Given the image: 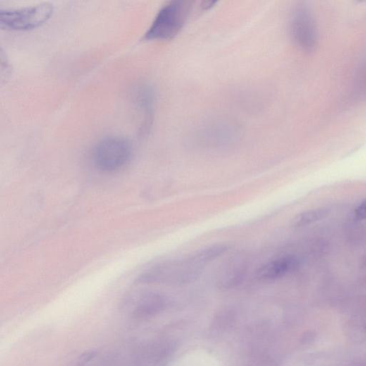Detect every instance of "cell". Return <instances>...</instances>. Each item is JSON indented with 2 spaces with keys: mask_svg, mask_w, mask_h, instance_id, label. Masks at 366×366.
<instances>
[{
  "mask_svg": "<svg viewBox=\"0 0 366 366\" xmlns=\"http://www.w3.org/2000/svg\"><path fill=\"white\" fill-rule=\"evenodd\" d=\"M193 2L172 1L160 10L144 35L146 40H168L175 37L187 21Z\"/></svg>",
  "mask_w": 366,
  "mask_h": 366,
  "instance_id": "cell-1",
  "label": "cell"
},
{
  "mask_svg": "<svg viewBox=\"0 0 366 366\" xmlns=\"http://www.w3.org/2000/svg\"><path fill=\"white\" fill-rule=\"evenodd\" d=\"M248 269V260L244 254L237 253L223 264L217 272V283L221 288L236 286L244 279Z\"/></svg>",
  "mask_w": 366,
  "mask_h": 366,
  "instance_id": "cell-5",
  "label": "cell"
},
{
  "mask_svg": "<svg viewBox=\"0 0 366 366\" xmlns=\"http://www.w3.org/2000/svg\"><path fill=\"white\" fill-rule=\"evenodd\" d=\"M132 155V145L128 139L121 136H108L98 142L93 151V160L99 170L114 172L129 162Z\"/></svg>",
  "mask_w": 366,
  "mask_h": 366,
  "instance_id": "cell-3",
  "label": "cell"
},
{
  "mask_svg": "<svg viewBox=\"0 0 366 366\" xmlns=\"http://www.w3.org/2000/svg\"><path fill=\"white\" fill-rule=\"evenodd\" d=\"M353 93L357 98L366 96V60L359 70L353 84Z\"/></svg>",
  "mask_w": 366,
  "mask_h": 366,
  "instance_id": "cell-10",
  "label": "cell"
},
{
  "mask_svg": "<svg viewBox=\"0 0 366 366\" xmlns=\"http://www.w3.org/2000/svg\"><path fill=\"white\" fill-rule=\"evenodd\" d=\"M355 216L358 220H365L366 219V200L355 209Z\"/></svg>",
  "mask_w": 366,
  "mask_h": 366,
  "instance_id": "cell-11",
  "label": "cell"
},
{
  "mask_svg": "<svg viewBox=\"0 0 366 366\" xmlns=\"http://www.w3.org/2000/svg\"><path fill=\"white\" fill-rule=\"evenodd\" d=\"M154 93L148 84H140L134 88L133 99L134 103L144 115V129H147L150 125L154 105Z\"/></svg>",
  "mask_w": 366,
  "mask_h": 366,
  "instance_id": "cell-8",
  "label": "cell"
},
{
  "mask_svg": "<svg viewBox=\"0 0 366 366\" xmlns=\"http://www.w3.org/2000/svg\"><path fill=\"white\" fill-rule=\"evenodd\" d=\"M329 212V210L323 208L302 212L293 219L292 225L295 227H301L310 225L312 222H317L327 216Z\"/></svg>",
  "mask_w": 366,
  "mask_h": 366,
  "instance_id": "cell-9",
  "label": "cell"
},
{
  "mask_svg": "<svg viewBox=\"0 0 366 366\" xmlns=\"http://www.w3.org/2000/svg\"><path fill=\"white\" fill-rule=\"evenodd\" d=\"M164 304L165 299L163 297L157 293H148L141 295L137 301L132 303V318L141 320L153 315L161 310Z\"/></svg>",
  "mask_w": 366,
  "mask_h": 366,
  "instance_id": "cell-7",
  "label": "cell"
},
{
  "mask_svg": "<svg viewBox=\"0 0 366 366\" xmlns=\"http://www.w3.org/2000/svg\"><path fill=\"white\" fill-rule=\"evenodd\" d=\"M53 12L54 7L50 3L19 9H1L0 27L8 30H29L48 21Z\"/></svg>",
  "mask_w": 366,
  "mask_h": 366,
  "instance_id": "cell-2",
  "label": "cell"
},
{
  "mask_svg": "<svg viewBox=\"0 0 366 366\" xmlns=\"http://www.w3.org/2000/svg\"><path fill=\"white\" fill-rule=\"evenodd\" d=\"M298 260L292 256L283 257L267 262L257 272L258 278L266 281L279 279L298 267Z\"/></svg>",
  "mask_w": 366,
  "mask_h": 366,
  "instance_id": "cell-6",
  "label": "cell"
},
{
  "mask_svg": "<svg viewBox=\"0 0 366 366\" xmlns=\"http://www.w3.org/2000/svg\"><path fill=\"white\" fill-rule=\"evenodd\" d=\"M290 29L292 39L298 48L305 51L313 49L316 44V30L313 19L305 7L300 6L295 10Z\"/></svg>",
  "mask_w": 366,
  "mask_h": 366,
  "instance_id": "cell-4",
  "label": "cell"
}]
</instances>
